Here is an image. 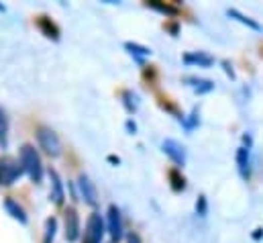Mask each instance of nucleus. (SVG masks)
Segmentation results:
<instances>
[{
    "instance_id": "nucleus-14",
    "label": "nucleus",
    "mask_w": 263,
    "mask_h": 243,
    "mask_svg": "<svg viewBox=\"0 0 263 243\" xmlns=\"http://www.w3.org/2000/svg\"><path fill=\"white\" fill-rule=\"evenodd\" d=\"M186 82H190L192 86H194V90L196 92H208V90H212L214 86H212V82H208V80H198V78H188Z\"/></svg>"
},
{
    "instance_id": "nucleus-20",
    "label": "nucleus",
    "mask_w": 263,
    "mask_h": 243,
    "mask_svg": "<svg viewBox=\"0 0 263 243\" xmlns=\"http://www.w3.org/2000/svg\"><path fill=\"white\" fill-rule=\"evenodd\" d=\"M200 213H204V196H200Z\"/></svg>"
},
{
    "instance_id": "nucleus-13",
    "label": "nucleus",
    "mask_w": 263,
    "mask_h": 243,
    "mask_svg": "<svg viewBox=\"0 0 263 243\" xmlns=\"http://www.w3.org/2000/svg\"><path fill=\"white\" fill-rule=\"evenodd\" d=\"M229 16H235V19H237V21H241L243 25H247V27H251V29H255V31H261V25H259V23L251 21L249 16L241 14V12H239V10H235V8H231V10H229Z\"/></svg>"
},
{
    "instance_id": "nucleus-7",
    "label": "nucleus",
    "mask_w": 263,
    "mask_h": 243,
    "mask_svg": "<svg viewBox=\"0 0 263 243\" xmlns=\"http://www.w3.org/2000/svg\"><path fill=\"white\" fill-rule=\"evenodd\" d=\"M163 151L172 158V162H174V164L184 166V162H186V151H184V147H182L178 141H174V139L163 141Z\"/></svg>"
},
{
    "instance_id": "nucleus-18",
    "label": "nucleus",
    "mask_w": 263,
    "mask_h": 243,
    "mask_svg": "<svg viewBox=\"0 0 263 243\" xmlns=\"http://www.w3.org/2000/svg\"><path fill=\"white\" fill-rule=\"evenodd\" d=\"M127 49H131V54H137V56H149L151 54L147 47H141L137 43H127Z\"/></svg>"
},
{
    "instance_id": "nucleus-11",
    "label": "nucleus",
    "mask_w": 263,
    "mask_h": 243,
    "mask_svg": "<svg viewBox=\"0 0 263 243\" xmlns=\"http://www.w3.org/2000/svg\"><path fill=\"white\" fill-rule=\"evenodd\" d=\"M4 209H6V211H8V213H10V215H12L16 221L27 223V215H25V211H23V209H21V206H18V204L12 200V198H6V200H4Z\"/></svg>"
},
{
    "instance_id": "nucleus-5",
    "label": "nucleus",
    "mask_w": 263,
    "mask_h": 243,
    "mask_svg": "<svg viewBox=\"0 0 263 243\" xmlns=\"http://www.w3.org/2000/svg\"><path fill=\"white\" fill-rule=\"evenodd\" d=\"M108 231L112 235V241L123 239V219H121V211L115 204L108 209Z\"/></svg>"
},
{
    "instance_id": "nucleus-15",
    "label": "nucleus",
    "mask_w": 263,
    "mask_h": 243,
    "mask_svg": "<svg viewBox=\"0 0 263 243\" xmlns=\"http://www.w3.org/2000/svg\"><path fill=\"white\" fill-rule=\"evenodd\" d=\"M6 131H8V121H6L4 111L0 109V145L2 147H6Z\"/></svg>"
},
{
    "instance_id": "nucleus-16",
    "label": "nucleus",
    "mask_w": 263,
    "mask_h": 243,
    "mask_svg": "<svg viewBox=\"0 0 263 243\" xmlns=\"http://www.w3.org/2000/svg\"><path fill=\"white\" fill-rule=\"evenodd\" d=\"M55 229H58V221L55 219H49L47 221V231H45V241L43 243H51L55 237Z\"/></svg>"
},
{
    "instance_id": "nucleus-6",
    "label": "nucleus",
    "mask_w": 263,
    "mask_h": 243,
    "mask_svg": "<svg viewBox=\"0 0 263 243\" xmlns=\"http://www.w3.org/2000/svg\"><path fill=\"white\" fill-rule=\"evenodd\" d=\"M78 186H80V192H82V198L90 204V206H94L96 202H98V192H96V186L94 182L86 176V174H82L80 178H78Z\"/></svg>"
},
{
    "instance_id": "nucleus-1",
    "label": "nucleus",
    "mask_w": 263,
    "mask_h": 243,
    "mask_svg": "<svg viewBox=\"0 0 263 243\" xmlns=\"http://www.w3.org/2000/svg\"><path fill=\"white\" fill-rule=\"evenodd\" d=\"M21 166L23 170L29 174V178L33 182H41L43 178V164H41V158L37 153V149L33 145H23L21 147Z\"/></svg>"
},
{
    "instance_id": "nucleus-12",
    "label": "nucleus",
    "mask_w": 263,
    "mask_h": 243,
    "mask_svg": "<svg viewBox=\"0 0 263 243\" xmlns=\"http://www.w3.org/2000/svg\"><path fill=\"white\" fill-rule=\"evenodd\" d=\"M184 61L186 63H198V65L208 67L212 63V58L210 56H204V54H188V56H184Z\"/></svg>"
},
{
    "instance_id": "nucleus-2",
    "label": "nucleus",
    "mask_w": 263,
    "mask_h": 243,
    "mask_svg": "<svg viewBox=\"0 0 263 243\" xmlns=\"http://www.w3.org/2000/svg\"><path fill=\"white\" fill-rule=\"evenodd\" d=\"M37 141H39V147H41L47 155L58 158V155L62 153V141H60V137H58L55 131H51V129H47V127H39V129H37Z\"/></svg>"
},
{
    "instance_id": "nucleus-17",
    "label": "nucleus",
    "mask_w": 263,
    "mask_h": 243,
    "mask_svg": "<svg viewBox=\"0 0 263 243\" xmlns=\"http://www.w3.org/2000/svg\"><path fill=\"white\" fill-rule=\"evenodd\" d=\"M149 6H153V8H157V10L165 12V14H176V12H178L174 6H167V4H159V2H149Z\"/></svg>"
},
{
    "instance_id": "nucleus-4",
    "label": "nucleus",
    "mask_w": 263,
    "mask_h": 243,
    "mask_svg": "<svg viewBox=\"0 0 263 243\" xmlns=\"http://www.w3.org/2000/svg\"><path fill=\"white\" fill-rule=\"evenodd\" d=\"M104 235V221L100 215H90L88 223H86V231H84V241L82 243H102Z\"/></svg>"
},
{
    "instance_id": "nucleus-3",
    "label": "nucleus",
    "mask_w": 263,
    "mask_h": 243,
    "mask_svg": "<svg viewBox=\"0 0 263 243\" xmlns=\"http://www.w3.org/2000/svg\"><path fill=\"white\" fill-rule=\"evenodd\" d=\"M23 172L21 162H14L12 158H0V186H10Z\"/></svg>"
},
{
    "instance_id": "nucleus-8",
    "label": "nucleus",
    "mask_w": 263,
    "mask_h": 243,
    "mask_svg": "<svg viewBox=\"0 0 263 243\" xmlns=\"http://www.w3.org/2000/svg\"><path fill=\"white\" fill-rule=\"evenodd\" d=\"M80 235V219L76 209H67L66 211V239L67 241H76Z\"/></svg>"
},
{
    "instance_id": "nucleus-10",
    "label": "nucleus",
    "mask_w": 263,
    "mask_h": 243,
    "mask_svg": "<svg viewBox=\"0 0 263 243\" xmlns=\"http://www.w3.org/2000/svg\"><path fill=\"white\" fill-rule=\"evenodd\" d=\"M49 178H51V186H53V192H51V198L55 204H62L64 202V186H62V180L58 176L55 170H49Z\"/></svg>"
},
{
    "instance_id": "nucleus-9",
    "label": "nucleus",
    "mask_w": 263,
    "mask_h": 243,
    "mask_svg": "<svg viewBox=\"0 0 263 243\" xmlns=\"http://www.w3.org/2000/svg\"><path fill=\"white\" fill-rule=\"evenodd\" d=\"M237 164H239V172H241V176L247 180L249 176H251V162H249V149H245V147H241L239 151H237Z\"/></svg>"
},
{
    "instance_id": "nucleus-19",
    "label": "nucleus",
    "mask_w": 263,
    "mask_h": 243,
    "mask_svg": "<svg viewBox=\"0 0 263 243\" xmlns=\"http://www.w3.org/2000/svg\"><path fill=\"white\" fill-rule=\"evenodd\" d=\"M127 243H141V237H139L135 231H131V233L127 235Z\"/></svg>"
}]
</instances>
